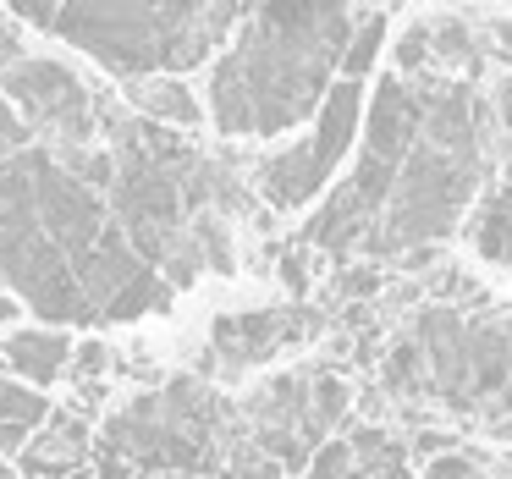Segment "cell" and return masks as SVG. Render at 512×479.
<instances>
[{
    "instance_id": "obj_19",
    "label": "cell",
    "mask_w": 512,
    "mask_h": 479,
    "mask_svg": "<svg viewBox=\"0 0 512 479\" xmlns=\"http://www.w3.org/2000/svg\"><path fill=\"white\" fill-rule=\"evenodd\" d=\"M424 56H430V34H424V28H408V39L397 45V67L413 72V67H424Z\"/></svg>"
},
{
    "instance_id": "obj_11",
    "label": "cell",
    "mask_w": 512,
    "mask_h": 479,
    "mask_svg": "<svg viewBox=\"0 0 512 479\" xmlns=\"http://www.w3.org/2000/svg\"><path fill=\"white\" fill-rule=\"evenodd\" d=\"M474 248L485 259H496V265H507L512 259V204L501 199V204H490L485 215H479V226H474Z\"/></svg>"
},
{
    "instance_id": "obj_14",
    "label": "cell",
    "mask_w": 512,
    "mask_h": 479,
    "mask_svg": "<svg viewBox=\"0 0 512 479\" xmlns=\"http://www.w3.org/2000/svg\"><path fill=\"white\" fill-rule=\"evenodd\" d=\"M353 474V446L347 441H325L320 452H314V463H309V474L303 479H347Z\"/></svg>"
},
{
    "instance_id": "obj_13",
    "label": "cell",
    "mask_w": 512,
    "mask_h": 479,
    "mask_svg": "<svg viewBox=\"0 0 512 479\" xmlns=\"http://www.w3.org/2000/svg\"><path fill=\"white\" fill-rule=\"evenodd\" d=\"M380 45H386V23L375 17V23H364V28H358V39L347 45V56H342V78H347V83H358V78H364V72L375 67Z\"/></svg>"
},
{
    "instance_id": "obj_24",
    "label": "cell",
    "mask_w": 512,
    "mask_h": 479,
    "mask_svg": "<svg viewBox=\"0 0 512 479\" xmlns=\"http://www.w3.org/2000/svg\"><path fill=\"white\" fill-rule=\"evenodd\" d=\"M353 452H369V457L386 452V435H380V430H358V435H353Z\"/></svg>"
},
{
    "instance_id": "obj_6",
    "label": "cell",
    "mask_w": 512,
    "mask_h": 479,
    "mask_svg": "<svg viewBox=\"0 0 512 479\" xmlns=\"http://www.w3.org/2000/svg\"><path fill=\"white\" fill-rule=\"evenodd\" d=\"M358 116H364V89L358 83H336L331 94H325V111H320V133L309 138V155L314 166H320V177H331L336 160L353 149V133H358Z\"/></svg>"
},
{
    "instance_id": "obj_18",
    "label": "cell",
    "mask_w": 512,
    "mask_h": 479,
    "mask_svg": "<svg viewBox=\"0 0 512 479\" xmlns=\"http://www.w3.org/2000/svg\"><path fill=\"white\" fill-rule=\"evenodd\" d=\"M6 6L34 28H56V12H61V0H6Z\"/></svg>"
},
{
    "instance_id": "obj_16",
    "label": "cell",
    "mask_w": 512,
    "mask_h": 479,
    "mask_svg": "<svg viewBox=\"0 0 512 479\" xmlns=\"http://www.w3.org/2000/svg\"><path fill=\"white\" fill-rule=\"evenodd\" d=\"M424 479H485L479 474V463H468L463 452H441L424 463Z\"/></svg>"
},
{
    "instance_id": "obj_9",
    "label": "cell",
    "mask_w": 512,
    "mask_h": 479,
    "mask_svg": "<svg viewBox=\"0 0 512 479\" xmlns=\"http://www.w3.org/2000/svg\"><path fill=\"white\" fill-rule=\"evenodd\" d=\"M166 303H171L166 281H160L155 270H144V276H138L133 287H122L111 303H105V309H100V320H111V325H127V320H144V314L166 309Z\"/></svg>"
},
{
    "instance_id": "obj_2",
    "label": "cell",
    "mask_w": 512,
    "mask_h": 479,
    "mask_svg": "<svg viewBox=\"0 0 512 479\" xmlns=\"http://www.w3.org/2000/svg\"><path fill=\"white\" fill-rule=\"evenodd\" d=\"M0 94H6V105L23 116L28 133H45L50 144H56V155H72V149L94 144V127H100L94 122V100H89V89L72 78V67H61V61L23 56L17 67L0 72Z\"/></svg>"
},
{
    "instance_id": "obj_4",
    "label": "cell",
    "mask_w": 512,
    "mask_h": 479,
    "mask_svg": "<svg viewBox=\"0 0 512 479\" xmlns=\"http://www.w3.org/2000/svg\"><path fill=\"white\" fill-rule=\"evenodd\" d=\"M72 364V336L61 325H34V331H12L0 336V369L23 386L45 391L50 380H61Z\"/></svg>"
},
{
    "instance_id": "obj_22",
    "label": "cell",
    "mask_w": 512,
    "mask_h": 479,
    "mask_svg": "<svg viewBox=\"0 0 512 479\" xmlns=\"http://www.w3.org/2000/svg\"><path fill=\"white\" fill-rule=\"evenodd\" d=\"M23 56H28V50H23V39H17L12 28L0 23V72H6V67H17Z\"/></svg>"
},
{
    "instance_id": "obj_23",
    "label": "cell",
    "mask_w": 512,
    "mask_h": 479,
    "mask_svg": "<svg viewBox=\"0 0 512 479\" xmlns=\"http://www.w3.org/2000/svg\"><path fill=\"white\" fill-rule=\"evenodd\" d=\"M441 446H452V435H441V430H419V435H413V452H435V457H441Z\"/></svg>"
},
{
    "instance_id": "obj_5",
    "label": "cell",
    "mask_w": 512,
    "mask_h": 479,
    "mask_svg": "<svg viewBox=\"0 0 512 479\" xmlns=\"http://www.w3.org/2000/svg\"><path fill=\"white\" fill-rule=\"evenodd\" d=\"M127 100H133V111L144 116V122L155 127H199L204 122V105L193 100V89L182 78H171V72H149V78H127Z\"/></svg>"
},
{
    "instance_id": "obj_3",
    "label": "cell",
    "mask_w": 512,
    "mask_h": 479,
    "mask_svg": "<svg viewBox=\"0 0 512 479\" xmlns=\"http://www.w3.org/2000/svg\"><path fill=\"white\" fill-rule=\"evenodd\" d=\"M419 127H424V105L402 89V78H380L375 100H369V144H364V155L386 160V166H402Z\"/></svg>"
},
{
    "instance_id": "obj_15",
    "label": "cell",
    "mask_w": 512,
    "mask_h": 479,
    "mask_svg": "<svg viewBox=\"0 0 512 479\" xmlns=\"http://www.w3.org/2000/svg\"><path fill=\"white\" fill-rule=\"evenodd\" d=\"M430 50H441L446 61H463V67L474 72V39H468L463 23H441V28L430 34Z\"/></svg>"
},
{
    "instance_id": "obj_8",
    "label": "cell",
    "mask_w": 512,
    "mask_h": 479,
    "mask_svg": "<svg viewBox=\"0 0 512 479\" xmlns=\"http://www.w3.org/2000/svg\"><path fill=\"white\" fill-rule=\"evenodd\" d=\"M50 413L56 408H50L45 391L23 386V380H12V375H0V430H28L34 435Z\"/></svg>"
},
{
    "instance_id": "obj_21",
    "label": "cell",
    "mask_w": 512,
    "mask_h": 479,
    "mask_svg": "<svg viewBox=\"0 0 512 479\" xmlns=\"http://www.w3.org/2000/svg\"><path fill=\"white\" fill-rule=\"evenodd\" d=\"M281 281H287L292 292H303V287H309V259H303V254H287V259H281Z\"/></svg>"
},
{
    "instance_id": "obj_7",
    "label": "cell",
    "mask_w": 512,
    "mask_h": 479,
    "mask_svg": "<svg viewBox=\"0 0 512 479\" xmlns=\"http://www.w3.org/2000/svg\"><path fill=\"white\" fill-rule=\"evenodd\" d=\"M281 336H298V325H287L281 314H243V320L215 325V347H221L232 364H259Z\"/></svg>"
},
{
    "instance_id": "obj_20",
    "label": "cell",
    "mask_w": 512,
    "mask_h": 479,
    "mask_svg": "<svg viewBox=\"0 0 512 479\" xmlns=\"http://www.w3.org/2000/svg\"><path fill=\"white\" fill-rule=\"evenodd\" d=\"M380 281H386V276H380V270H347V276H342V292H347V298H369V292H380Z\"/></svg>"
},
{
    "instance_id": "obj_25",
    "label": "cell",
    "mask_w": 512,
    "mask_h": 479,
    "mask_svg": "<svg viewBox=\"0 0 512 479\" xmlns=\"http://www.w3.org/2000/svg\"><path fill=\"white\" fill-rule=\"evenodd\" d=\"M6 320H17V298H6V292H0V325Z\"/></svg>"
},
{
    "instance_id": "obj_12",
    "label": "cell",
    "mask_w": 512,
    "mask_h": 479,
    "mask_svg": "<svg viewBox=\"0 0 512 479\" xmlns=\"http://www.w3.org/2000/svg\"><path fill=\"white\" fill-rule=\"evenodd\" d=\"M67 375L78 380V397H89L94 380L111 375V347H105V342H72V364H67Z\"/></svg>"
},
{
    "instance_id": "obj_1",
    "label": "cell",
    "mask_w": 512,
    "mask_h": 479,
    "mask_svg": "<svg viewBox=\"0 0 512 479\" xmlns=\"http://www.w3.org/2000/svg\"><path fill=\"white\" fill-rule=\"evenodd\" d=\"M342 0H259L243 45L215 67V127L232 138H265L298 127L320 105L331 50H342Z\"/></svg>"
},
{
    "instance_id": "obj_26",
    "label": "cell",
    "mask_w": 512,
    "mask_h": 479,
    "mask_svg": "<svg viewBox=\"0 0 512 479\" xmlns=\"http://www.w3.org/2000/svg\"><path fill=\"white\" fill-rule=\"evenodd\" d=\"M149 479H193V474H149Z\"/></svg>"
},
{
    "instance_id": "obj_10",
    "label": "cell",
    "mask_w": 512,
    "mask_h": 479,
    "mask_svg": "<svg viewBox=\"0 0 512 479\" xmlns=\"http://www.w3.org/2000/svg\"><path fill=\"white\" fill-rule=\"evenodd\" d=\"M419 342H397L386 353V364H380V380H386V391H397V397H419L430 380H424V364H419Z\"/></svg>"
},
{
    "instance_id": "obj_17",
    "label": "cell",
    "mask_w": 512,
    "mask_h": 479,
    "mask_svg": "<svg viewBox=\"0 0 512 479\" xmlns=\"http://www.w3.org/2000/svg\"><path fill=\"white\" fill-rule=\"evenodd\" d=\"M89 474H94V479H144V474H138V468L122 457V452H111V446H100V452H94Z\"/></svg>"
}]
</instances>
